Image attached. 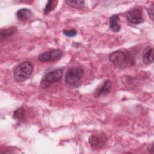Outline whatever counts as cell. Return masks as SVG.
Instances as JSON below:
<instances>
[{
	"label": "cell",
	"instance_id": "cell-9",
	"mask_svg": "<svg viewBox=\"0 0 154 154\" xmlns=\"http://www.w3.org/2000/svg\"><path fill=\"white\" fill-rule=\"evenodd\" d=\"M143 61L146 64H150L153 63V49L152 47L147 46L143 52Z\"/></svg>",
	"mask_w": 154,
	"mask_h": 154
},
{
	"label": "cell",
	"instance_id": "cell-6",
	"mask_svg": "<svg viewBox=\"0 0 154 154\" xmlns=\"http://www.w3.org/2000/svg\"><path fill=\"white\" fill-rule=\"evenodd\" d=\"M128 21L132 24H140L144 22L142 11L140 9L135 8L129 10L126 14Z\"/></svg>",
	"mask_w": 154,
	"mask_h": 154
},
{
	"label": "cell",
	"instance_id": "cell-16",
	"mask_svg": "<svg viewBox=\"0 0 154 154\" xmlns=\"http://www.w3.org/2000/svg\"><path fill=\"white\" fill-rule=\"evenodd\" d=\"M63 34L67 37H72L75 36L77 34V31L75 29H72L70 30H64L63 31Z\"/></svg>",
	"mask_w": 154,
	"mask_h": 154
},
{
	"label": "cell",
	"instance_id": "cell-17",
	"mask_svg": "<svg viewBox=\"0 0 154 154\" xmlns=\"http://www.w3.org/2000/svg\"><path fill=\"white\" fill-rule=\"evenodd\" d=\"M153 10H154V5L153 4H152L147 9V12H148V14L150 17V18L152 20H153Z\"/></svg>",
	"mask_w": 154,
	"mask_h": 154
},
{
	"label": "cell",
	"instance_id": "cell-1",
	"mask_svg": "<svg viewBox=\"0 0 154 154\" xmlns=\"http://www.w3.org/2000/svg\"><path fill=\"white\" fill-rule=\"evenodd\" d=\"M109 60L115 66L121 68L131 67L135 62L134 57L130 52L120 50L112 52L109 55Z\"/></svg>",
	"mask_w": 154,
	"mask_h": 154
},
{
	"label": "cell",
	"instance_id": "cell-8",
	"mask_svg": "<svg viewBox=\"0 0 154 154\" xmlns=\"http://www.w3.org/2000/svg\"><path fill=\"white\" fill-rule=\"evenodd\" d=\"M111 88V82L109 79H106L102 84V85L98 87L94 93L95 97H99L108 94L110 92Z\"/></svg>",
	"mask_w": 154,
	"mask_h": 154
},
{
	"label": "cell",
	"instance_id": "cell-18",
	"mask_svg": "<svg viewBox=\"0 0 154 154\" xmlns=\"http://www.w3.org/2000/svg\"><path fill=\"white\" fill-rule=\"evenodd\" d=\"M149 150L151 153H153V144H151V145H150V149H149Z\"/></svg>",
	"mask_w": 154,
	"mask_h": 154
},
{
	"label": "cell",
	"instance_id": "cell-15",
	"mask_svg": "<svg viewBox=\"0 0 154 154\" xmlns=\"http://www.w3.org/2000/svg\"><path fill=\"white\" fill-rule=\"evenodd\" d=\"M55 1H48L47 2V4L44 8V14L45 15L48 14L51 11H52L53 10V8H54V6L55 5H54Z\"/></svg>",
	"mask_w": 154,
	"mask_h": 154
},
{
	"label": "cell",
	"instance_id": "cell-4",
	"mask_svg": "<svg viewBox=\"0 0 154 154\" xmlns=\"http://www.w3.org/2000/svg\"><path fill=\"white\" fill-rule=\"evenodd\" d=\"M84 75V70L78 67L69 69L65 76V82L69 86H75L81 81Z\"/></svg>",
	"mask_w": 154,
	"mask_h": 154
},
{
	"label": "cell",
	"instance_id": "cell-3",
	"mask_svg": "<svg viewBox=\"0 0 154 154\" xmlns=\"http://www.w3.org/2000/svg\"><path fill=\"white\" fill-rule=\"evenodd\" d=\"M63 74V69L62 68L57 69L47 73L41 80L40 87L42 88H46L52 84L60 81L61 79Z\"/></svg>",
	"mask_w": 154,
	"mask_h": 154
},
{
	"label": "cell",
	"instance_id": "cell-10",
	"mask_svg": "<svg viewBox=\"0 0 154 154\" xmlns=\"http://www.w3.org/2000/svg\"><path fill=\"white\" fill-rule=\"evenodd\" d=\"M33 15L32 11L28 8H21L16 12L17 18L20 21H26L32 17Z\"/></svg>",
	"mask_w": 154,
	"mask_h": 154
},
{
	"label": "cell",
	"instance_id": "cell-11",
	"mask_svg": "<svg viewBox=\"0 0 154 154\" xmlns=\"http://www.w3.org/2000/svg\"><path fill=\"white\" fill-rule=\"evenodd\" d=\"M109 28L115 32L120 31L121 25L119 15L114 14L109 18Z\"/></svg>",
	"mask_w": 154,
	"mask_h": 154
},
{
	"label": "cell",
	"instance_id": "cell-12",
	"mask_svg": "<svg viewBox=\"0 0 154 154\" xmlns=\"http://www.w3.org/2000/svg\"><path fill=\"white\" fill-rule=\"evenodd\" d=\"M17 31L16 27H10L5 29H2L0 32L1 35V41L3 40L9 38L14 35Z\"/></svg>",
	"mask_w": 154,
	"mask_h": 154
},
{
	"label": "cell",
	"instance_id": "cell-7",
	"mask_svg": "<svg viewBox=\"0 0 154 154\" xmlns=\"http://www.w3.org/2000/svg\"><path fill=\"white\" fill-rule=\"evenodd\" d=\"M106 140V137L105 135L99 134L91 135L89 138L88 142L91 146L96 148H99L104 146Z\"/></svg>",
	"mask_w": 154,
	"mask_h": 154
},
{
	"label": "cell",
	"instance_id": "cell-2",
	"mask_svg": "<svg viewBox=\"0 0 154 154\" xmlns=\"http://www.w3.org/2000/svg\"><path fill=\"white\" fill-rule=\"evenodd\" d=\"M34 70L33 65L29 61H24L19 64L13 72L14 79L17 82H22L28 79Z\"/></svg>",
	"mask_w": 154,
	"mask_h": 154
},
{
	"label": "cell",
	"instance_id": "cell-5",
	"mask_svg": "<svg viewBox=\"0 0 154 154\" xmlns=\"http://www.w3.org/2000/svg\"><path fill=\"white\" fill-rule=\"evenodd\" d=\"M63 52L60 49H52L40 54L38 60L40 61H55L59 60Z\"/></svg>",
	"mask_w": 154,
	"mask_h": 154
},
{
	"label": "cell",
	"instance_id": "cell-14",
	"mask_svg": "<svg viewBox=\"0 0 154 154\" xmlns=\"http://www.w3.org/2000/svg\"><path fill=\"white\" fill-rule=\"evenodd\" d=\"M66 2L70 6L76 8H79V9L83 8L85 4L84 1H82V0H79V1L68 0V1H66Z\"/></svg>",
	"mask_w": 154,
	"mask_h": 154
},
{
	"label": "cell",
	"instance_id": "cell-13",
	"mask_svg": "<svg viewBox=\"0 0 154 154\" xmlns=\"http://www.w3.org/2000/svg\"><path fill=\"white\" fill-rule=\"evenodd\" d=\"M25 117V110L23 108H20L16 109L13 113V118L17 121L23 120Z\"/></svg>",
	"mask_w": 154,
	"mask_h": 154
}]
</instances>
